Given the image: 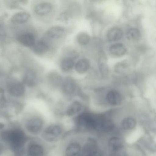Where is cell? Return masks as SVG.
<instances>
[{"instance_id":"cell-9","label":"cell","mask_w":156,"mask_h":156,"mask_svg":"<svg viewBox=\"0 0 156 156\" xmlns=\"http://www.w3.org/2000/svg\"><path fill=\"white\" fill-rule=\"evenodd\" d=\"M123 34L122 30L117 27H114L110 29L107 34V38L110 41H114L120 39Z\"/></svg>"},{"instance_id":"cell-2","label":"cell","mask_w":156,"mask_h":156,"mask_svg":"<svg viewBox=\"0 0 156 156\" xmlns=\"http://www.w3.org/2000/svg\"><path fill=\"white\" fill-rule=\"evenodd\" d=\"M62 133L61 127L57 125L48 127L42 133L43 138L49 142L54 141L61 136Z\"/></svg>"},{"instance_id":"cell-16","label":"cell","mask_w":156,"mask_h":156,"mask_svg":"<svg viewBox=\"0 0 156 156\" xmlns=\"http://www.w3.org/2000/svg\"><path fill=\"white\" fill-rule=\"evenodd\" d=\"M32 48L34 52L39 54L45 53L49 49V46L47 43L42 40L35 42Z\"/></svg>"},{"instance_id":"cell-28","label":"cell","mask_w":156,"mask_h":156,"mask_svg":"<svg viewBox=\"0 0 156 156\" xmlns=\"http://www.w3.org/2000/svg\"><path fill=\"white\" fill-rule=\"evenodd\" d=\"M1 25H0V32H1V29H2V28H1Z\"/></svg>"},{"instance_id":"cell-7","label":"cell","mask_w":156,"mask_h":156,"mask_svg":"<svg viewBox=\"0 0 156 156\" xmlns=\"http://www.w3.org/2000/svg\"><path fill=\"white\" fill-rule=\"evenodd\" d=\"M52 9V5L50 3L45 2L39 3L34 8V11L36 14L42 16L49 13Z\"/></svg>"},{"instance_id":"cell-24","label":"cell","mask_w":156,"mask_h":156,"mask_svg":"<svg viewBox=\"0 0 156 156\" xmlns=\"http://www.w3.org/2000/svg\"><path fill=\"white\" fill-rule=\"evenodd\" d=\"M121 140L117 137H113L110 139L109 147L110 149L113 151L118 150L121 146Z\"/></svg>"},{"instance_id":"cell-25","label":"cell","mask_w":156,"mask_h":156,"mask_svg":"<svg viewBox=\"0 0 156 156\" xmlns=\"http://www.w3.org/2000/svg\"><path fill=\"white\" fill-rule=\"evenodd\" d=\"M71 17V15L67 11H64L61 13L58 16L57 20L64 22H67Z\"/></svg>"},{"instance_id":"cell-20","label":"cell","mask_w":156,"mask_h":156,"mask_svg":"<svg viewBox=\"0 0 156 156\" xmlns=\"http://www.w3.org/2000/svg\"><path fill=\"white\" fill-rule=\"evenodd\" d=\"M126 37L127 39L130 41H136L140 38L141 34L138 29L132 28L127 31Z\"/></svg>"},{"instance_id":"cell-13","label":"cell","mask_w":156,"mask_h":156,"mask_svg":"<svg viewBox=\"0 0 156 156\" xmlns=\"http://www.w3.org/2000/svg\"><path fill=\"white\" fill-rule=\"evenodd\" d=\"M44 152V148L39 144L33 143L28 147V153L30 156H43Z\"/></svg>"},{"instance_id":"cell-11","label":"cell","mask_w":156,"mask_h":156,"mask_svg":"<svg viewBox=\"0 0 156 156\" xmlns=\"http://www.w3.org/2000/svg\"><path fill=\"white\" fill-rule=\"evenodd\" d=\"M107 101L113 105H118L121 102L122 98L119 93L115 90H111L107 94L106 97Z\"/></svg>"},{"instance_id":"cell-29","label":"cell","mask_w":156,"mask_h":156,"mask_svg":"<svg viewBox=\"0 0 156 156\" xmlns=\"http://www.w3.org/2000/svg\"><path fill=\"white\" fill-rule=\"evenodd\" d=\"M1 147L0 146V152H1Z\"/></svg>"},{"instance_id":"cell-6","label":"cell","mask_w":156,"mask_h":156,"mask_svg":"<svg viewBox=\"0 0 156 156\" xmlns=\"http://www.w3.org/2000/svg\"><path fill=\"white\" fill-rule=\"evenodd\" d=\"M110 54L114 57H119L124 55L126 52L125 46L122 44L117 43L112 45L109 48Z\"/></svg>"},{"instance_id":"cell-17","label":"cell","mask_w":156,"mask_h":156,"mask_svg":"<svg viewBox=\"0 0 156 156\" xmlns=\"http://www.w3.org/2000/svg\"><path fill=\"white\" fill-rule=\"evenodd\" d=\"M23 82L28 86H34L37 81L36 76L33 71H29L27 72L23 79Z\"/></svg>"},{"instance_id":"cell-10","label":"cell","mask_w":156,"mask_h":156,"mask_svg":"<svg viewBox=\"0 0 156 156\" xmlns=\"http://www.w3.org/2000/svg\"><path fill=\"white\" fill-rule=\"evenodd\" d=\"M25 91L24 87L21 83L12 84L9 87V91L10 94L16 97L22 96Z\"/></svg>"},{"instance_id":"cell-19","label":"cell","mask_w":156,"mask_h":156,"mask_svg":"<svg viewBox=\"0 0 156 156\" xmlns=\"http://www.w3.org/2000/svg\"><path fill=\"white\" fill-rule=\"evenodd\" d=\"M82 108L81 103L78 101L73 102L68 108L66 111V114L69 116H72L79 112Z\"/></svg>"},{"instance_id":"cell-23","label":"cell","mask_w":156,"mask_h":156,"mask_svg":"<svg viewBox=\"0 0 156 156\" xmlns=\"http://www.w3.org/2000/svg\"><path fill=\"white\" fill-rule=\"evenodd\" d=\"M136 124L135 120L131 117H128L124 119L122 122V125L123 128L126 129H133Z\"/></svg>"},{"instance_id":"cell-15","label":"cell","mask_w":156,"mask_h":156,"mask_svg":"<svg viewBox=\"0 0 156 156\" xmlns=\"http://www.w3.org/2000/svg\"><path fill=\"white\" fill-rule=\"evenodd\" d=\"M81 149L80 144L78 143L73 142L69 144L66 147L65 151L66 156H76L79 153Z\"/></svg>"},{"instance_id":"cell-12","label":"cell","mask_w":156,"mask_h":156,"mask_svg":"<svg viewBox=\"0 0 156 156\" xmlns=\"http://www.w3.org/2000/svg\"><path fill=\"white\" fill-rule=\"evenodd\" d=\"M74 66L76 72L82 74L85 73L88 69L90 67V62L86 58H81L77 61Z\"/></svg>"},{"instance_id":"cell-4","label":"cell","mask_w":156,"mask_h":156,"mask_svg":"<svg viewBox=\"0 0 156 156\" xmlns=\"http://www.w3.org/2000/svg\"><path fill=\"white\" fill-rule=\"evenodd\" d=\"M17 40L22 45L28 47H33L36 42L34 35L29 32L20 34L17 37Z\"/></svg>"},{"instance_id":"cell-18","label":"cell","mask_w":156,"mask_h":156,"mask_svg":"<svg viewBox=\"0 0 156 156\" xmlns=\"http://www.w3.org/2000/svg\"><path fill=\"white\" fill-rule=\"evenodd\" d=\"M75 65L74 61L71 57H66L62 61L60 66L62 69L65 71H68L72 69Z\"/></svg>"},{"instance_id":"cell-21","label":"cell","mask_w":156,"mask_h":156,"mask_svg":"<svg viewBox=\"0 0 156 156\" xmlns=\"http://www.w3.org/2000/svg\"><path fill=\"white\" fill-rule=\"evenodd\" d=\"M99 65L101 71L103 73H105L107 72L108 67L106 58L105 55L102 52L100 54Z\"/></svg>"},{"instance_id":"cell-14","label":"cell","mask_w":156,"mask_h":156,"mask_svg":"<svg viewBox=\"0 0 156 156\" xmlns=\"http://www.w3.org/2000/svg\"><path fill=\"white\" fill-rule=\"evenodd\" d=\"M76 88V84L74 81L70 78H67L63 83L62 90L65 93L68 94H73Z\"/></svg>"},{"instance_id":"cell-3","label":"cell","mask_w":156,"mask_h":156,"mask_svg":"<svg viewBox=\"0 0 156 156\" xmlns=\"http://www.w3.org/2000/svg\"><path fill=\"white\" fill-rule=\"evenodd\" d=\"M43 125L42 120L38 117H34L29 119L26 122V127L27 129L32 133L39 132Z\"/></svg>"},{"instance_id":"cell-1","label":"cell","mask_w":156,"mask_h":156,"mask_svg":"<svg viewBox=\"0 0 156 156\" xmlns=\"http://www.w3.org/2000/svg\"><path fill=\"white\" fill-rule=\"evenodd\" d=\"M8 131L7 141L10 142L14 148L19 149L22 147L26 139L23 131L19 129L8 130Z\"/></svg>"},{"instance_id":"cell-22","label":"cell","mask_w":156,"mask_h":156,"mask_svg":"<svg viewBox=\"0 0 156 156\" xmlns=\"http://www.w3.org/2000/svg\"><path fill=\"white\" fill-rule=\"evenodd\" d=\"M90 39L89 35L85 32H81L77 35L76 40L81 45H85L88 43Z\"/></svg>"},{"instance_id":"cell-8","label":"cell","mask_w":156,"mask_h":156,"mask_svg":"<svg viewBox=\"0 0 156 156\" xmlns=\"http://www.w3.org/2000/svg\"><path fill=\"white\" fill-rule=\"evenodd\" d=\"M64 28L59 26H53L48 30L46 32L47 36L52 39H58L61 37L64 32Z\"/></svg>"},{"instance_id":"cell-26","label":"cell","mask_w":156,"mask_h":156,"mask_svg":"<svg viewBox=\"0 0 156 156\" xmlns=\"http://www.w3.org/2000/svg\"><path fill=\"white\" fill-rule=\"evenodd\" d=\"M6 102V99L4 93L1 94L0 96V107L3 108Z\"/></svg>"},{"instance_id":"cell-27","label":"cell","mask_w":156,"mask_h":156,"mask_svg":"<svg viewBox=\"0 0 156 156\" xmlns=\"http://www.w3.org/2000/svg\"><path fill=\"white\" fill-rule=\"evenodd\" d=\"M4 92V90L2 88L0 87V93L1 94H3Z\"/></svg>"},{"instance_id":"cell-5","label":"cell","mask_w":156,"mask_h":156,"mask_svg":"<svg viewBox=\"0 0 156 156\" xmlns=\"http://www.w3.org/2000/svg\"><path fill=\"white\" fill-rule=\"evenodd\" d=\"M30 17V15L25 11H21L14 13L11 17V21L16 24H20L27 22Z\"/></svg>"}]
</instances>
